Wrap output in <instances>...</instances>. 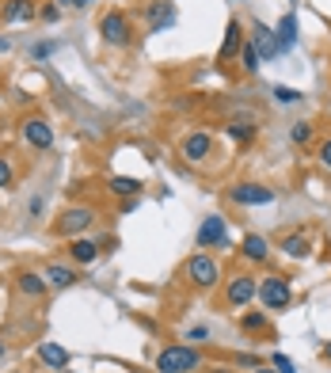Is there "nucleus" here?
Returning <instances> with one entry per match:
<instances>
[{
    "label": "nucleus",
    "mask_w": 331,
    "mask_h": 373,
    "mask_svg": "<svg viewBox=\"0 0 331 373\" xmlns=\"http://www.w3.org/2000/svg\"><path fill=\"white\" fill-rule=\"evenodd\" d=\"M0 186H12V164L0 156Z\"/></svg>",
    "instance_id": "c85d7f7f"
},
{
    "label": "nucleus",
    "mask_w": 331,
    "mask_h": 373,
    "mask_svg": "<svg viewBox=\"0 0 331 373\" xmlns=\"http://www.w3.org/2000/svg\"><path fill=\"white\" fill-rule=\"evenodd\" d=\"M54 373H69V369H54Z\"/></svg>",
    "instance_id": "72a5a7b5"
},
{
    "label": "nucleus",
    "mask_w": 331,
    "mask_h": 373,
    "mask_svg": "<svg viewBox=\"0 0 331 373\" xmlns=\"http://www.w3.org/2000/svg\"><path fill=\"white\" fill-rule=\"evenodd\" d=\"M278 42H282V50H289V46L297 42V20H293V15H286V20L278 23Z\"/></svg>",
    "instance_id": "aec40b11"
},
{
    "label": "nucleus",
    "mask_w": 331,
    "mask_h": 373,
    "mask_svg": "<svg viewBox=\"0 0 331 373\" xmlns=\"http://www.w3.org/2000/svg\"><path fill=\"white\" fill-rule=\"evenodd\" d=\"M42 278H46V286H54V290H69V286L77 282V270H69V267H61V263H50Z\"/></svg>",
    "instance_id": "4468645a"
},
{
    "label": "nucleus",
    "mask_w": 331,
    "mask_h": 373,
    "mask_svg": "<svg viewBox=\"0 0 331 373\" xmlns=\"http://www.w3.org/2000/svg\"><path fill=\"white\" fill-rule=\"evenodd\" d=\"M198 248H225V217L221 213H210L198 225Z\"/></svg>",
    "instance_id": "1a4fd4ad"
},
{
    "label": "nucleus",
    "mask_w": 331,
    "mask_h": 373,
    "mask_svg": "<svg viewBox=\"0 0 331 373\" xmlns=\"http://www.w3.org/2000/svg\"><path fill=\"white\" fill-rule=\"evenodd\" d=\"M259 301L267 305V309H289V301H293V290H289V282L282 274H270V278H263L259 282Z\"/></svg>",
    "instance_id": "f03ea898"
},
{
    "label": "nucleus",
    "mask_w": 331,
    "mask_h": 373,
    "mask_svg": "<svg viewBox=\"0 0 331 373\" xmlns=\"http://www.w3.org/2000/svg\"><path fill=\"white\" fill-rule=\"evenodd\" d=\"M92 221H96V210L92 206H73L54 221V232H58V236H77V232L92 229Z\"/></svg>",
    "instance_id": "7ed1b4c3"
},
{
    "label": "nucleus",
    "mask_w": 331,
    "mask_h": 373,
    "mask_svg": "<svg viewBox=\"0 0 331 373\" xmlns=\"http://www.w3.org/2000/svg\"><path fill=\"white\" fill-rule=\"evenodd\" d=\"M179 153H183V160L202 164V160H210V156H213V137L206 134V129H194V134H187V137H183Z\"/></svg>",
    "instance_id": "39448f33"
},
{
    "label": "nucleus",
    "mask_w": 331,
    "mask_h": 373,
    "mask_svg": "<svg viewBox=\"0 0 331 373\" xmlns=\"http://www.w3.org/2000/svg\"><path fill=\"white\" fill-rule=\"evenodd\" d=\"M255 293H259L255 278L251 274H236V278H229V286H225V305H229V309H244Z\"/></svg>",
    "instance_id": "423d86ee"
},
{
    "label": "nucleus",
    "mask_w": 331,
    "mask_h": 373,
    "mask_svg": "<svg viewBox=\"0 0 331 373\" xmlns=\"http://www.w3.org/2000/svg\"><path fill=\"white\" fill-rule=\"evenodd\" d=\"M229 198L236 202V206H270L274 191L270 186H259V183H240V186L229 191Z\"/></svg>",
    "instance_id": "6e6552de"
},
{
    "label": "nucleus",
    "mask_w": 331,
    "mask_h": 373,
    "mask_svg": "<svg viewBox=\"0 0 331 373\" xmlns=\"http://www.w3.org/2000/svg\"><path fill=\"white\" fill-rule=\"evenodd\" d=\"M251 46L259 50V58H278V53H282L278 31H270L267 23H255L251 27Z\"/></svg>",
    "instance_id": "9d476101"
},
{
    "label": "nucleus",
    "mask_w": 331,
    "mask_h": 373,
    "mask_svg": "<svg viewBox=\"0 0 331 373\" xmlns=\"http://www.w3.org/2000/svg\"><path fill=\"white\" fill-rule=\"evenodd\" d=\"M240 251L251 259V263H263V259L270 255V244L259 236V232H248V236H244V244H240Z\"/></svg>",
    "instance_id": "2eb2a0df"
},
{
    "label": "nucleus",
    "mask_w": 331,
    "mask_h": 373,
    "mask_svg": "<svg viewBox=\"0 0 331 373\" xmlns=\"http://www.w3.org/2000/svg\"><path fill=\"white\" fill-rule=\"evenodd\" d=\"M320 160L331 167V137H327V141H320Z\"/></svg>",
    "instance_id": "7c9ffc66"
},
{
    "label": "nucleus",
    "mask_w": 331,
    "mask_h": 373,
    "mask_svg": "<svg viewBox=\"0 0 331 373\" xmlns=\"http://www.w3.org/2000/svg\"><path fill=\"white\" fill-rule=\"evenodd\" d=\"M0 354H4V347H0Z\"/></svg>",
    "instance_id": "f704fd0d"
},
{
    "label": "nucleus",
    "mask_w": 331,
    "mask_h": 373,
    "mask_svg": "<svg viewBox=\"0 0 331 373\" xmlns=\"http://www.w3.org/2000/svg\"><path fill=\"white\" fill-rule=\"evenodd\" d=\"M289 137H293L297 145H305L308 137H312V126H308V122H297V126H293V134H289Z\"/></svg>",
    "instance_id": "a878e982"
},
{
    "label": "nucleus",
    "mask_w": 331,
    "mask_h": 373,
    "mask_svg": "<svg viewBox=\"0 0 331 373\" xmlns=\"http://www.w3.org/2000/svg\"><path fill=\"white\" fill-rule=\"evenodd\" d=\"M274 99H278V103H297L301 91H293V88H274Z\"/></svg>",
    "instance_id": "bb28decb"
},
{
    "label": "nucleus",
    "mask_w": 331,
    "mask_h": 373,
    "mask_svg": "<svg viewBox=\"0 0 331 373\" xmlns=\"http://www.w3.org/2000/svg\"><path fill=\"white\" fill-rule=\"evenodd\" d=\"M240 50H244V31H240L236 20H229V27H225V42H221V50H217V61H229Z\"/></svg>",
    "instance_id": "ddd939ff"
},
{
    "label": "nucleus",
    "mask_w": 331,
    "mask_h": 373,
    "mask_svg": "<svg viewBox=\"0 0 331 373\" xmlns=\"http://www.w3.org/2000/svg\"><path fill=\"white\" fill-rule=\"evenodd\" d=\"M202 366V354L194 347H183V343H175V347H164L156 358V369L160 373H194Z\"/></svg>",
    "instance_id": "f257e3e1"
},
{
    "label": "nucleus",
    "mask_w": 331,
    "mask_h": 373,
    "mask_svg": "<svg viewBox=\"0 0 331 373\" xmlns=\"http://www.w3.org/2000/svg\"><path fill=\"white\" fill-rule=\"evenodd\" d=\"M240 58H244V72H248V77H255V72H259V50H255L251 42H244V50H240Z\"/></svg>",
    "instance_id": "412c9836"
},
{
    "label": "nucleus",
    "mask_w": 331,
    "mask_h": 373,
    "mask_svg": "<svg viewBox=\"0 0 331 373\" xmlns=\"http://www.w3.org/2000/svg\"><path fill=\"white\" fill-rule=\"evenodd\" d=\"M255 373H278V369H270V366H255Z\"/></svg>",
    "instance_id": "473e14b6"
},
{
    "label": "nucleus",
    "mask_w": 331,
    "mask_h": 373,
    "mask_svg": "<svg viewBox=\"0 0 331 373\" xmlns=\"http://www.w3.org/2000/svg\"><path fill=\"white\" fill-rule=\"evenodd\" d=\"M0 20L4 23H31L35 20V0H4Z\"/></svg>",
    "instance_id": "f8f14e48"
},
{
    "label": "nucleus",
    "mask_w": 331,
    "mask_h": 373,
    "mask_svg": "<svg viewBox=\"0 0 331 373\" xmlns=\"http://www.w3.org/2000/svg\"><path fill=\"white\" fill-rule=\"evenodd\" d=\"M137 191H141V183L130 179V175H115L111 179V194H137Z\"/></svg>",
    "instance_id": "4be33fe9"
},
{
    "label": "nucleus",
    "mask_w": 331,
    "mask_h": 373,
    "mask_svg": "<svg viewBox=\"0 0 331 373\" xmlns=\"http://www.w3.org/2000/svg\"><path fill=\"white\" fill-rule=\"evenodd\" d=\"M282 251H286V255H308V240L293 232V236H286V240H282Z\"/></svg>",
    "instance_id": "5701e85b"
},
{
    "label": "nucleus",
    "mask_w": 331,
    "mask_h": 373,
    "mask_svg": "<svg viewBox=\"0 0 331 373\" xmlns=\"http://www.w3.org/2000/svg\"><path fill=\"white\" fill-rule=\"evenodd\" d=\"M270 366L278 369V373H297V369H293V362L286 358V354H274V358H270Z\"/></svg>",
    "instance_id": "cd10ccee"
},
{
    "label": "nucleus",
    "mask_w": 331,
    "mask_h": 373,
    "mask_svg": "<svg viewBox=\"0 0 331 373\" xmlns=\"http://www.w3.org/2000/svg\"><path fill=\"white\" fill-rule=\"evenodd\" d=\"M73 4H77V8H88V4H96V0H73Z\"/></svg>",
    "instance_id": "2f4dec72"
},
{
    "label": "nucleus",
    "mask_w": 331,
    "mask_h": 373,
    "mask_svg": "<svg viewBox=\"0 0 331 373\" xmlns=\"http://www.w3.org/2000/svg\"><path fill=\"white\" fill-rule=\"evenodd\" d=\"M229 134L236 137V141H251V134H255V129H251L248 122H232V126H229Z\"/></svg>",
    "instance_id": "393cba45"
},
{
    "label": "nucleus",
    "mask_w": 331,
    "mask_h": 373,
    "mask_svg": "<svg viewBox=\"0 0 331 373\" xmlns=\"http://www.w3.org/2000/svg\"><path fill=\"white\" fill-rule=\"evenodd\" d=\"M39 358H42L50 369L69 366V350H65V347H58V343H42V347H39Z\"/></svg>",
    "instance_id": "dca6fc26"
},
{
    "label": "nucleus",
    "mask_w": 331,
    "mask_h": 373,
    "mask_svg": "<svg viewBox=\"0 0 331 373\" xmlns=\"http://www.w3.org/2000/svg\"><path fill=\"white\" fill-rule=\"evenodd\" d=\"M42 20H46V23H58V20H61V12H58L54 4H46V8H42Z\"/></svg>",
    "instance_id": "c756f323"
},
{
    "label": "nucleus",
    "mask_w": 331,
    "mask_h": 373,
    "mask_svg": "<svg viewBox=\"0 0 331 373\" xmlns=\"http://www.w3.org/2000/svg\"><path fill=\"white\" fill-rule=\"evenodd\" d=\"M20 290H23L27 297H42V293H46V278L31 274V270H23V274H20Z\"/></svg>",
    "instance_id": "6ab92c4d"
},
{
    "label": "nucleus",
    "mask_w": 331,
    "mask_h": 373,
    "mask_svg": "<svg viewBox=\"0 0 331 373\" xmlns=\"http://www.w3.org/2000/svg\"><path fill=\"white\" fill-rule=\"evenodd\" d=\"M99 34H103V42H107V46H130V39H134V31H130V20H126V15H118V12L103 15Z\"/></svg>",
    "instance_id": "0eeeda50"
},
{
    "label": "nucleus",
    "mask_w": 331,
    "mask_h": 373,
    "mask_svg": "<svg viewBox=\"0 0 331 373\" xmlns=\"http://www.w3.org/2000/svg\"><path fill=\"white\" fill-rule=\"evenodd\" d=\"M217 278H221V270H217V263L210 255L187 259V282H191V286H198V290H213Z\"/></svg>",
    "instance_id": "20e7f679"
},
{
    "label": "nucleus",
    "mask_w": 331,
    "mask_h": 373,
    "mask_svg": "<svg viewBox=\"0 0 331 373\" xmlns=\"http://www.w3.org/2000/svg\"><path fill=\"white\" fill-rule=\"evenodd\" d=\"M69 255L77 259V263H96V259H99V244H96V240H73Z\"/></svg>",
    "instance_id": "f3484780"
},
{
    "label": "nucleus",
    "mask_w": 331,
    "mask_h": 373,
    "mask_svg": "<svg viewBox=\"0 0 331 373\" xmlns=\"http://www.w3.org/2000/svg\"><path fill=\"white\" fill-rule=\"evenodd\" d=\"M172 23H175L172 4H156L153 15H149V31H160V27H172Z\"/></svg>",
    "instance_id": "a211bd4d"
},
{
    "label": "nucleus",
    "mask_w": 331,
    "mask_h": 373,
    "mask_svg": "<svg viewBox=\"0 0 331 373\" xmlns=\"http://www.w3.org/2000/svg\"><path fill=\"white\" fill-rule=\"evenodd\" d=\"M23 141L35 148H50L54 145V129L46 126V118H23Z\"/></svg>",
    "instance_id": "9b49d317"
},
{
    "label": "nucleus",
    "mask_w": 331,
    "mask_h": 373,
    "mask_svg": "<svg viewBox=\"0 0 331 373\" xmlns=\"http://www.w3.org/2000/svg\"><path fill=\"white\" fill-rule=\"evenodd\" d=\"M240 324H244L248 331H263V328H267V312H248Z\"/></svg>",
    "instance_id": "b1692460"
}]
</instances>
